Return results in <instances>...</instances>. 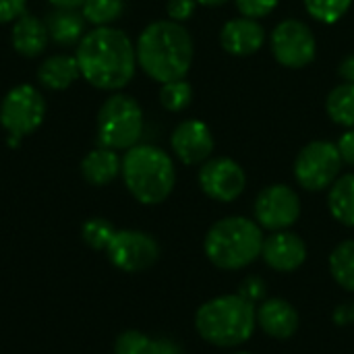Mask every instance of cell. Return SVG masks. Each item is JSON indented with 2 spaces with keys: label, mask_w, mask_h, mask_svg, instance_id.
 Masks as SVG:
<instances>
[{
  "label": "cell",
  "mask_w": 354,
  "mask_h": 354,
  "mask_svg": "<svg viewBox=\"0 0 354 354\" xmlns=\"http://www.w3.org/2000/svg\"><path fill=\"white\" fill-rule=\"evenodd\" d=\"M75 58L81 77L97 89L118 91L131 83L137 68V52L131 37L116 27H95L77 44Z\"/></svg>",
  "instance_id": "6da1fadb"
},
{
  "label": "cell",
  "mask_w": 354,
  "mask_h": 354,
  "mask_svg": "<svg viewBox=\"0 0 354 354\" xmlns=\"http://www.w3.org/2000/svg\"><path fill=\"white\" fill-rule=\"evenodd\" d=\"M137 64L158 83L185 79L193 64V37L176 21L149 23L135 46Z\"/></svg>",
  "instance_id": "7a4b0ae2"
},
{
  "label": "cell",
  "mask_w": 354,
  "mask_h": 354,
  "mask_svg": "<svg viewBox=\"0 0 354 354\" xmlns=\"http://www.w3.org/2000/svg\"><path fill=\"white\" fill-rule=\"evenodd\" d=\"M255 305L236 295L205 301L195 313V330L201 340L216 348H239L247 344L257 328Z\"/></svg>",
  "instance_id": "3957f363"
},
{
  "label": "cell",
  "mask_w": 354,
  "mask_h": 354,
  "mask_svg": "<svg viewBox=\"0 0 354 354\" xmlns=\"http://www.w3.org/2000/svg\"><path fill=\"white\" fill-rule=\"evenodd\" d=\"M263 241V228L255 220L228 216L212 224L203 241V251L218 270L239 272L261 257Z\"/></svg>",
  "instance_id": "277c9868"
},
{
  "label": "cell",
  "mask_w": 354,
  "mask_h": 354,
  "mask_svg": "<svg viewBox=\"0 0 354 354\" xmlns=\"http://www.w3.org/2000/svg\"><path fill=\"white\" fill-rule=\"evenodd\" d=\"M122 180L129 193L143 205L164 203L176 185L172 158L156 145H135L122 158Z\"/></svg>",
  "instance_id": "5b68a950"
},
{
  "label": "cell",
  "mask_w": 354,
  "mask_h": 354,
  "mask_svg": "<svg viewBox=\"0 0 354 354\" xmlns=\"http://www.w3.org/2000/svg\"><path fill=\"white\" fill-rule=\"evenodd\" d=\"M143 135V110L124 93L110 95L97 112V143L108 149H131Z\"/></svg>",
  "instance_id": "8992f818"
},
{
  "label": "cell",
  "mask_w": 354,
  "mask_h": 354,
  "mask_svg": "<svg viewBox=\"0 0 354 354\" xmlns=\"http://www.w3.org/2000/svg\"><path fill=\"white\" fill-rule=\"evenodd\" d=\"M342 158L336 143L330 141H311L307 143L295 160V178L309 191L319 193L330 189L342 170Z\"/></svg>",
  "instance_id": "52a82bcc"
},
{
  "label": "cell",
  "mask_w": 354,
  "mask_h": 354,
  "mask_svg": "<svg viewBox=\"0 0 354 354\" xmlns=\"http://www.w3.org/2000/svg\"><path fill=\"white\" fill-rule=\"evenodd\" d=\"M46 118V100L33 85L12 87L0 102V124L17 139L35 133Z\"/></svg>",
  "instance_id": "ba28073f"
},
{
  "label": "cell",
  "mask_w": 354,
  "mask_h": 354,
  "mask_svg": "<svg viewBox=\"0 0 354 354\" xmlns=\"http://www.w3.org/2000/svg\"><path fill=\"white\" fill-rule=\"evenodd\" d=\"M106 255L114 268L127 274H139L156 266L160 259L158 241L141 230H116Z\"/></svg>",
  "instance_id": "9c48e42d"
},
{
  "label": "cell",
  "mask_w": 354,
  "mask_h": 354,
  "mask_svg": "<svg viewBox=\"0 0 354 354\" xmlns=\"http://www.w3.org/2000/svg\"><path fill=\"white\" fill-rule=\"evenodd\" d=\"M272 52L282 66L303 68L315 60L317 41L309 25L299 19H286L272 31Z\"/></svg>",
  "instance_id": "30bf717a"
},
{
  "label": "cell",
  "mask_w": 354,
  "mask_h": 354,
  "mask_svg": "<svg viewBox=\"0 0 354 354\" xmlns=\"http://www.w3.org/2000/svg\"><path fill=\"white\" fill-rule=\"evenodd\" d=\"M253 214L263 230H290L301 218V197L288 185H270L257 195Z\"/></svg>",
  "instance_id": "8fae6325"
},
{
  "label": "cell",
  "mask_w": 354,
  "mask_h": 354,
  "mask_svg": "<svg viewBox=\"0 0 354 354\" xmlns=\"http://www.w3.org/2000/svg\"><path fill=\"white\" fill-rule=\"evenodd\" d=\"M201 191L220 203H232L247 187V174L232 158H214L201 164L197 174Z\"/></svg>",
  "instance_id": "7c38bea8"
},
{
  "label": "cell",
  "mask_w": 354,
  "mask_h": 354,
  "mask_svg": "<svg viewBox=\"0 0 354 354\" xmlns=\"http://www.w3.org/2000/svg\"><path fill=\"white\" fill-rule=\"evenodd\" d=\"M170 145L174 156L185 166H195L209 160L214 151V135L209 127L201 120H183L174 129Z\"/></svg>",
  "instance_id": "4fadbf2b"
},
{
  "label": "cell",
  "mask_w": 354,
  "mask_h": 354,
  "mask_svg": "<svg viewBox=\"0 0 354 354\" xmlns=\"http://www.w3.org/2000/svg\"><path fill=\"white\" fill-rule=\"evenodd\" d=\"M261 259L270 270L278 274H292L307 261V245L297 232H272L263 241Z\"/></svg>",
  "instance_id": "5bb4252c"
},
{
  "label": "cell",
  "mask_w": 354,
  "mask_h": 354,
  "mask_svg": "<svg viewBox=\"0 0 354 354\" xmlns=\"http://www.w3.org/2000/svg\"><path fill=\"white\" fill-rule=\"evenodd\" d=\"M255 315L257 328H261V332L274 340H290L301 326V317L295 305L280 297H272L259 303Z\"/></svg>",
  "instance_id": "9a60e30c"
},
{
  "label": "cell",
  "mask_w": 354,
  "mask_h": 354,
  "mask_svg": "<svg viewBox=\"0 0 354 354\" xmlns=\"http://www.w3.org/2000/svg\"><path fill=\"white\" fill-rule=\"evenodd\" d=\"M220 41L222 48L232 56H251L261 50L266 41V29L257 19H230L220 31Z\"/></svg>",
  "instance_id": "2e32d148"
},
{
  "label": "cell",
  "mask_w": 354,
  "mask_h": 354,
  "mask_svg": "<svg viewBox=\"0 0 354 354\" xmlns=\"http://www.w3.org/2000/svg\"><path fill=\"white\" fill-rule=\"evenodd\" d=\"M48 27L46 21L31 15L23 12L17 21H12V31H10V44L15 52H19L25 58H35L39 56L46 46H48Z\"/></svg>",
  "instance_id": "e0dca14e"
},
{
  "label": "cell",
  "mask_w": 354,
  "mask_h": 354,
  "mask_svg": "<svg viewBox=\"0 0 354 354\" xmlns=\"http://www.w3.org/2000/svg\"><path fill=\"white\" fill-rule=\"evenodd\" d=\"M79 77V62L75 56L68 54H52L37 66V81L52 91L68 89Z\"/></svg>",
  "instance_id": "ac0fdd59"
},
{
  "label": "cell",
  "mask_w": 354,
  "mask_h": 354,
  "mask_svg": "<svg viewBox=\"0 0 354 354\" xmlns=\"http://www.w3.org/2000/svg\"><path fill=\"white\" fill-rule=\"evenodd\" d=\"M120 170H122V160L118 158V153L102 145L91 149L81 162V174L93 187L110 185L120 174Z\"/></svg>",
  "instance_id": "d6986e66"
},
{
  "label": "cell",
  "mask_w": 354,
  "mask_h": 354,
  "mask_svg": "<svg viewBox=\"0 0 354 354\" xmlns=\"http://www.w3.org/2000/svg\"><path fill=\"white\" fill-rule=\"evenodd\" d=\"M46 27L50 39H54L60 46H75L85 35V17L81 10H68V8H54L46 15Z\"/></svg>",
  "instance_id": "ffe728a7"
},
{
  "label": "cell",
  "mask_w": 354,
  "mask_h": 354,
  "mask_svg": "<svg viewBox=\"0 0 354 354\" xmlns=\"http://www.w3.org/2000/svg\"><path fill=\"white\" fill-rule=\"evenodd\" d=\"M328 207L336 222L354 226V174L338 176L328 193Z\"/></svg>",
  "instance_id": "44dd1931"
},
{
  "label": "cell",
  "mask_w": 354,
  "mask_h": 354,
  "mask_svg": "<svg viewBox=\"0 0 354 354\" xmlns=\"http://www.w3.org/2000/svg\"><path fill=\"white\" fill-rule=\"evenodd\" d=\"M330 274L340 288L354 295V239L334 247L330 253Z\"/></svg>",
  "instance_id": "7402d4cb"
},
{
  "label": "cell",
  "mask_w": 354,
  "mask_h": 354,
  "mask_svg": "<svg viewBox=\"0 0 354 354\" xmlns=\"http://www.w3.org/2000/svg\"><path fill=\"white\" fill-rule=\"evenodd\" d=\"M326 110L332 122L354 129V83H342L334 87L326 100Z\"/></svg>",
  "instance_id": "603a6c76"
},
{
  "label": "cell",
  "mask_w": 354,
  "mask_h": 354,
  "mask_svg": "<svg viewBox=\"0 0 354 354\" xmlns=\"http://www.w3.org/2000/svg\"><path fill=\"white\" fill-rule=\"evenodd\" d=\"M124 12V0H85L81 15L95 27H110Z\"/></svg>",
  "instance_id": "cb8c5ba5"
},
{
  "label": "cell",
  "mask_w": 354,
  "mask_h": 354,
  "mask_svg": "<svg viewBox=\"0 0 354 354\" xmlns=\"http://www.w3.org/2000/svg\"><path fill=\"white\" fill-rule=\"evenodd\" d=\"M193 102V87L185 79L162 83L160 87V104L168 112H183Z\"/></svg>",
  "instance_id": "d4e9b609"
},
{
  "label": "cell",
  "mask_w": 354,
  "mask_h": 354,
  "mask_svg": "<svg viewBox=\"0 0 354 354\" xmlns=\"http://www.w3.org/2000/svg\"><path fill=\"white\" fill-rule=\"evenodd\" d=\"M303 2L309 17L326 25L338 23L353 4V0H303Z\"/></svg>",
  "instance_id": "484cf974"
},
{
  "label": "cell",
  "mask_w": 354,
  "mask_h": 354,
  "mask_svg": "<svg viewBox=\"0 0 354 354\" xmlns=\"http://www.w3.org/2000/svg\"><path fill=\"white\" fill-rule=\"evenodd\" d=\"M114 232H116V228L106 218H89L81 226V239L85 241L87 247H91L95 251H106Z\"/></svg>",
  "instance_id": "4316f807"
},
{
  "label": "cell",
  "mask_w": 354,
  "mask_h": 354,
  "mask_svg": "<svg viewBox=\"0 0 354 354\" xmlns=\"http://www.w3.org/2000/svg\"><path fill=\"white\" fill-rule=\"evenodd\" d=\"M151 340L153 338H149L139 330H127L116 338L114 354H149Z\"/></svg>",
  "instance_id": "83f0119b"
},
{
  "label": "cell",
  "mask_w": 354,
  "mask_h": 354,
  "mask_svg": "<svg viewBox=\"0 0 354 354\" xmlns=\"http://www.w3.org/2000/svg\"><path fill=\"white\" fill-rule=\"evenodd\" d=\"M239 295L253 303V305H259L268 299V284L261 276H247L241 284H239Z\"/></svg>",
  "instance_id": "f1b7e54d"
},
{
  "label": "cell",
  "mask_w": 354,
  "mask_h": 354,
  "mask_svg": "<svg viewBox=\"0 0 354 354\" xmlns=\"http://www.w3.org/2000/svg\"><path fill=\"white\" fill-rule=\"evenodd\" d=\"M234 2H236V8L241 10V15L249 17V19L268 17L278 6V0H234Z\"/></svg>",
  "instance_id": "f546056e"
},
{
  "label": "cell",
  "mask_w": 354,
  "mask_h": 354,
  "mask_svg": "<svg viewBox=\"0 0 354 354\" xmlns=\"http://www.w3.org/2000/svg\"><path fill=\"white\" fill-rule=\"evenodd\" d=\"M195 6H197L195 0H168L166 2V12H168L170 21L183 23V21H189L193 17Z\"/></svg>",
  "instance_id": "4dcf8cb0"
},
{
  "label": "cell",
  "mask_w": 354,
  "mask_h": 354,
  "mask_svg": "<svg viewBox=\"0 0 354 354\" xmlns=\"http://www.w3.org/2000/svg\"><path fill=\"white\" fill-rule=\"evenodd\" d=\"M27 0H0V23H12L25 12Z\"/></svg>",
  "instance_id": "1f68e13d"
},
{
  "label": "cell",
  "mask_w": 354,
  "mask_h": 354,
  "mask_svg": "<svg viewBox=\"0 0 354 354\" xmlns=\"http://www.w3.org/2000/svg\"><path fill=\"white\" fill-rule=\"evenodd\" d=\"M332 322L340 328H348L354 326V299L353 301H346L342 305H338L334 311H332Z\"/></svg>",
  "instance_id": "d6a6232c"
},
{
  "label": "cell",
  "mask_w": 354,
  "mask_h": 354,
  "mask_svg": "<svg viewBox=\"0 0 354 354\" xmlns=\"http://www.w3.org/2000/svg\"><path fill=\"white\" fill-rule=\"evenodd\" d=\"M338 151L344 164L354 166V129H348L346 133H342V137L338 139Z\"/></svg>",
  "instance_id": "836d02e7"
},
{
  "label": "cell",
  "mask_w": 354,
  "mask_h": 354,
  "mask_svg": "<svg viewBox=\"0 0 354 354\" xmlns=\"http://www.w3.org/2000/svg\"><path fill=\"white\" fill-rule=\"evenodd\" d=\"M149 354H185L183 348L170 340V338H153L151 340V348H149Z\"/></svg>",
  "instance_id": "e575fe53"
},
{
  "label": "cell",
  "mask_w": 354,
  "mask_h": 354,
  "mask_svg": "<svg viewBox=\"0 0 354 354\" xmlns=\"http://www.w3.org/2000/svg\"><path fill=\"white\" fill-rule=\"evenodd\" d=\"M338 73H340V77H342L346 83H354V54L346 56V58L340 62Z\"/></svg>",
  "instance_id": "d590c367"
},
{
  "label": "cell",
  "mask_w": 354,
  "mask_h": 354,
  "mask_svg": "<svg viewBox=\"0 0 354 354\" xmlns=\"http://www.w3.org/2000/svg\"><path fill=\"white\" fill-rule=\"evenodd\" d=\"M54 8H68V10H81L85 0H48Z\"/></svg>",
  "instance_id": "8d00e7d4"
},
{
  "label": "cell",
  "mask_w": 354,
  "mask_h": 354,
  "mask_svg": "<svg viewBox=\"0 0 354 354\" xmlns=\"http://www.w3.org/2000/svg\"><path fill=\"white\" fill-rule=\"evenodd\" d=\"M197 4H201V6H222V4H226L228 0H195Z\"/></svg>",
  "instance_id": "74e56055"
},
{
  "label": "cell",
  "mask_w": 354,
  "mask_h": 354,
  "mask_svg": "<svg viewBox=\"0 0 354 354\" xmlns=\"http://www.w3.org/2000/svg\"><path fill=\"white\" fill-rule=\"evenodd\" d=\"M232 354H253V353H243V351H239V353H232Z\"/></svg>",
  "instance_id": "f35d334b"
}]
</instances>
